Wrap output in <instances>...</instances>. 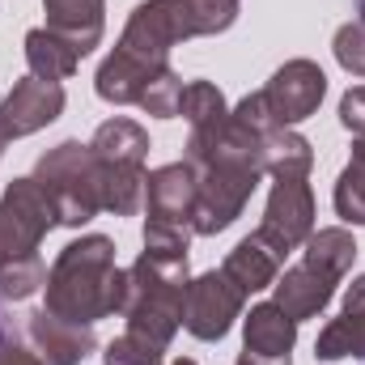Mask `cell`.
<instances>
[{
  "label": "cell",
  "instance_id": "cell-21",
  "mask_svg": "<svg viewBox=\"0 0 365 365\" xmlns=\"http://www.w3.org/2000/svg\"><path fill=\"white\" fill-rule=\"evenodd\" d=\"M331 204L344 225H365V136H353V158L336 179Z\"/></svg>",
  "mask_w": 365,
  "mask_h": 365
},
{
  "label": "cell",
  "instance_id": "cell-15",
  "mask_svg": "<svg viewBox=\"0 0 365 365\" xmlns=\"http://www.w3.org/2000/svg\"><path fill=\"white\" fill-rule=\"evenodd\" d=\"M90 149L93 158L106 162V166H136V170H145V162H149V132L136 119L115 115V119L98 123Z\"/></svg>",
  "mask_w": 365,
  "mask_h": 365
},
{
  "label": "cell",
  "instance_id": "cell-6",
  "mask_svg": "<svg viewBox=\"0 0 365 365\" xmlns=\"http://www.w3.org/2000/svg\"><path fill=\"white\" fill-rule=\"evenodd\" d=\"M56 204L34 175L13 179L0 195V264L38 255L43 238L56 230Z\"/></svg>",
  "mask_w": 365,
  "mask_h": 365
},
{
  "label": "cell",
  "instance_id": "cell-19",
  "mask_svg": "<svg viewBox=\"0 0 365 365\" xmlns=\"http://www.w3.org/2000/svg\"><path fill=\"white\" fill-rule=\"evenodd\" d=\"M302 259H306L310 268H319V272L344 280V276L353 272V259H357V238H353V230H344V225L314 230V234L306 238Z\"/></svg>",
  "mask_w": 365,
  "mask_h": 365
},
{
  "label": "cell",
  "instance_id": "cell-28",
  "mask_svg": "<svg viewBox=\"0 0 365 365\" xmlns=\"http://www.w3.org/2000/svg\"><path fill=\"white\" fill-rule=\"evenodd\" d=\"M340 123L353 136H365V81L344 90V98H340Z\"/></svg>",
  "mask_w": 365,
  "mask_h": 365
},
{
  "label": "cell",
  "instance_id": "cell-1",
  "mask_svg": "<svg viewBox=\"0 0 365 365\" xmlns=\"http://www.w3.org/2000/svg\"><path fill=\"white\" fill-rule=\"evenodd\" d=\"M43 293H47V310L68 323L93 327L98 319L119 314L123 272L115 264V242L106 234H81L77 242H68L56 255Z\"/></svg>",
  "mask_w": 365,
  "mask_h": 365
},
{
  "label": "cell",
  "instance_id": "cell-18",
  "mask_svg": "<svg viewBox=\"0 0 365 365\" xmlns=\"http://www.w3.org/2000/svg\"><path fill=\"white\" fill-rule=\"evenodd\" d=\"M26 64H30V77L38 81H68L81 68V56L64 38H56L47 26H38L26 34Z\"/></svg>",
  "mask_w": 365,
  "mask_h": 365
},
{
  "label": "cell",
  "instance_id": "cell-13",
  "mask_svg": "<svg viewBox=\"0 0 365 365\" xmlns=\"http://www.w3.org/2000/svg\"><path fill=\"white\" fill-rule=\"evenodd\" d=\"M43 13H47V30L64 38L81 60L102 43L106 0H43Z\"/></svg>",
  "mask_w": 365,
  "mask_h": 365
},
{
  "label": "cell",
  "instance_id": "cell-20",
  "mask_svg": "<svg viewBox=\"0 0 365 365\" xmlns=\"http://www.w3.org/2000/svg\"><path fill=\"white\" fill-rule=\"evenodd\" d=\"M319 361H344V357H365V314L340 310L314 340Z\"/></svg>",
  "mask_w": 365,
  "mask_h": 365
},
{
  "label": "cell",
  "instance_id": "cell-24",
  "mask_svg": "<svg viewBox=\"0 0 365 365\" xmlns=\"http://www.w3.org/2000/svg\"><path fill=\"white\" fill-rule=\"evenodd\" d=\"M179 98H182V77L175 68H162L153 81H149V90L140 93V110L145 115H153V119H175L179 115Z\"/></svg>",
  "mask_w": 365,
  "mask_h": 365
},
{
  "label": "cell",
  "instance_id": "cell-29",
  "mask_svg": "<svg viewBox=\"0 0 365 365\" xmlns=\"http://www.w3.org/2000/svg\"><path fill=\"white\" fill-rule=\"evenodd\" d=\"M0 365H43V361H38L34 349H21V344L4 340V344H0Z\"/></svg>",
  "mask_w": 365,
  "mask_h": 365
},
{
  "label": "cell",
  "instance_id": "cell-30",
  "mask_svg": "<svg viewBox=\"0 0 365 365\" xmlns=\"http://www.w3.org/2000/svg\"><path fill=\"white\" fill-rule=\"evenodd\" d=\"M234 365H293V357H259V353H238V361Z\"/></svg>",
  "mask_w": 365,
  "mask_h": 365
},
{
  "label": "cell",
  "instance_id": "cell-7",
  "mask_svg": "<svg viewBox=\"0 0 365 365\" xmlns=\"http://www.w3.org/2000/svg\"><path fill=\"white\" fill-rule=\"evenodd\" d=\"M242 310H247V293L221 268H212V272L191 276L187 306H182V327H187V336L212 344V340L230 336V327L242 319Z\"/></svg>",
  "mask_w": 365,
  "mask_h": 365
},
{
  "label": "cell",
  "instance_id": "cell-8",
  "mask_svg": "<svg viewBox=\"0 0 365 365\" xmlns=\"http://www.w3.org/2000/svg\"><path fill=\"white\" fill-rule=\"evenodd\" d=\"M276 255L284 259L289 251L306 247V238L314 234V191L306 179H276L268 191V208L264 221L255 230Z\"/></svg>",
  "mask_w": 365,
  "mask_h": 365
},
{
  "label": "cell",
  "instance_id": "cell-23",
  "mask_svg": "<svg viewBox=\"0 0 365 365\" xmlns=\"http://www.w3.org/2000/svg\"><path fill=\"white\" fill-rule=\"evenodd\" d=\"M43 284H47V264H43V255L0 264V297H4V302H26V297H34Z\"/></svg>",
  "mask_w": 365,
  "mask_h": 365
},
{
  "label": "cell",
  "instance_id": "cell-4",
  "mask_svg": "<svg viewBox=\"0 0 365 365\" xmlns=\"http://www.w3.org/2000/svg\"><path fill=\"white\" fill-rule=\"evenodd\" d=\"M38 187L51 195L56 204V221L68 230L90 225L102 212V175H98V158L90 145L81 140H60L56 149H47L34 166Z\"/></svg>",
  "mask_w": 365,
  "mask_h": 365
},
{
  "label": "cell",
  "instance_id": "cell-33",
  "mask_svg": "<svg viewBox=\"0 0 365 365\" xmlns=\"http://www.w3.org/2000/svg\"><path fill=\"white\" fill-rule=\"evenodd\" d=\"M4 145H9V140H4V136H0V153H4Z\"/></svg>",
  "mask_w": 365,
  "mask_h": 365
},
{
  "label": "cell",
  "instance_id": "cell-5",
  "mask_svg": "<svg viewBox=\"0 0 365 365\" xmlns=\"http://www.w3.org/2000/svg\"><path fill=\"white\" fill-rule=\"evenodd\" d=\"M195 217V170L191 162H170L145 175V251L187 255Z\"/></svg>",
  "mask_w": 365,
  "mask_h": 365
},
{
  "label": "cell",
  "instance_id": "cell-26",
  "mask_svg": "<svg viewBox=\"0 0 365 365\" xmlns=\"http://www.w3.org/2000/svg\"><path fill=\"white\" fill-rule=\"evenodd\" d=\"M331 51H336V64H340L349 77H361L365 81V21L361 17H353V21H344V26L336 30Z\"/></svg>",
  "mask_w": 365,
  "mask_h": 365
},
{
  "label": "cell",
  "instance_id": "cell-32",
  "mask_svg": "<svg viewBox=\"0 0 365 365\" xmlns=\"http://www.w3.org/2000/svg\"><path fill=\"white\" fill-rule=\"evenodd\" d=\"M357 13H361V21H365V0H357Z\"/></svg>",
  "mask_w": 365,
  "mask_h": 365
},
{
  "label": "cell",
  "instance_id": "cell-14",
  "mask_svg": "<svg viewBox=\"0 0 365 365\" xmlns=\"http://www.w3.org/2000/svg\"><path fill=\"white\" fill-rule=\"evenodd\" d=\"M297 344V323L276 306V302H259L242 314V349L259 353V357H289Z\"/></svg>",
  "mask_w": 365,
  "mask_h": 365
},
{
  "label": "cell",
  "instance_id": "cell-9",
  "mask_svg": "<svg viewBox=\"0 0 365 365\" xmlns=\"http://www.w3.org/2000/svg\"><path fill=\"white\" fill-rule=\"evenodd\" d=\"M68 93L60 81H38V77H21L13 90L0 98V136L4 140H21L43 132L47 123H56L64 115Z\"/></svg>",
  "mask_w": 365,
  "mask_h": 365
},
{
  "label": "cell",
  "instance_id": "cell-27",
  "mask_svg": "<svg viewBox=\"0 0 365 365\" xmlns=\"http://www.w3.org/2000/svg\"><path fill=\"white\" fill-rule=\"evenodd\" d=\"M230 115H234V119H238L242 128H251L255 136H268L272 128H280V123L272 119V110H268V102H264V90L247 93V98H242V102H238V106H234Z\"/></svg>",
  "mask_w": 365,
  "mask_h": 365
},
{
  "label": "cell",
  "instance_id": "cell-17",
  "mask_svg": "<svg viewBox=\"0 0 365 365\" xmlns=\"http://www.w3.org/2000/svg\"><path fill=\"white\" fill-rule=\"evenodd\" d=\"M259 153H264V175H272V179H310L314 149H310V140L302 132L272 128L259 140Z\"/></svg>",
  "mask_w": 365,
  "mask_h": 365
},
{
  "label": "cell",
  "instance_id": "cell-3",
  "mask_svg": "<svg viewBox=\"0 0 365 365\" xmlns=\"http://www.w3.org/2000/svg\"><path fill=\"white\" fill-rule=\"evenodd\" d=\"M187 255H158V251H140L136 264L123 272V302H119V319L128 323V331L170 349V340L182 327V306H187Z\"/></svg>",
  "mask_w": 365,
  "mask_h": 365
},
{
  "label": "cell",
  "instance_id": "cell-11",
  "mask_svg": "<svg viewBox=\"0 0 365 365\" xmlns=\"http://www.w3.org/2000/svg\"><path fill=\"white\" fill-rule=\"evenodd\" d=\"M26 340H30V349L38 353L43 365H81L93 349H98L93 327L68 323V319L51 314L47 306L26 314Z\"/></svg>",
  "mask_w": 365,
  "mask_h": 365
},
{
  "label": "cell",
  "instance_id": "cell-16",
  "mask_svg": "<svg viewBox=\"0 0 365 365\" xmlns=\"http://www.w3.org/2000/svg\"><path fill=\"white\" fill-rule=\"evenodd\" d=\"M280 255H276L272 247L259 238V234H251V238H242L230 255H225V264H221V272L230 276L247 297L251 293H264V289H272L276 276H280Z\"/></svg>",
  "mask_w": 365,
  "mask_h": 365
},
{
  "label": "cell",
  "instance_id": "cell-2",
  "mask_svg": "<svg viewBox=\"0 0 365 365\" xmlns=\"http://www.w3.org/2000/svg\"><path fill=\"white\" fill-rule=\"evenodd\" d=\"M242 0H145L132 9L119 34V51L145 68H170V51L187 38L225 34L238 21Z\"/></svg>",
  "mask_w": 365,
  "mask_h": 365
},
{
  "label": "cell",
  "instance_id": "cell-22",
  "mask_svg": "<svg viewBox=\"0 0 365 365\" xmlns=\"http://www.w3.org/2000/svg\"><path fill=\"white\" fill-rule=\"evenodd\" d=\"M179 115L191 128H212V123H221L230 115V102L212 81H187L179 98Z\"/></svg>",
  "mask_w": 365,
  "mask_h": 365
},
{
  "label": "cell",
  "instance_id": "cell-31",
  "mask_svg": "<svg viewBox=\"0 0 365 365\" xmlns=\"http://www.w3.org/2000/svg\"><path fill=\"white\" fill-rule=\"evenodd\" d=\"M170 365H195V361H191V357H175Z\"/></svg>",
  "mask_w": 365,
  "mask_h": 365
},
{
  "label": "cell",
  "instance_id": "cell-25",
  "mask_svg": "<svg viewBox=\"0 0 365 365\" xmlns=\"http://www.w3.org/2000/svg\"><path fill=\"white\" fill-rule=\"evenodd\" d=\"M102 361L106 365H166V349L145 340V336H136V331H123V336H115L106 344Z\"/></svg>",
  "mask_w": 365,
  "mask_h": 365
},
{
  "label": "cell",
  "instance_id": "cell-12",
  "mask_svg": "<svg viewBox=\"0 0 365 365\" xmlns=\"http://www.w3.org/2000/svg\"><path fill=\"white\" fill-rule=\"evenodd\" d=\"M336 284H340L336 276L319 272V268H310V264L302 259V264H293V268H284V272L276 276L272 302L293 319V323H306V319H314V314H323V310L331 306Z\"/></svg>",
  "mask_w": 365,
  "mask_h": 365
},
{
  "label": "cell",
  "instance_id": "cell-10",
  "mask_svg": "<svg viewBox=\"0 0 365 365\" xmlns=\"http://www.w3.org/2000/svg\"><path fill=\"white\" fill-rule=\"evenodd\" d=\"M323 93H327V73L314 60H289L264 86V102H268V110L280 128H293L319 110Z\"/></svg>",
  "mask_w": 365,
  "mask_h": 365
}]
</instances>
